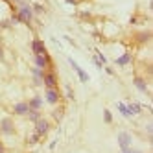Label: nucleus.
<instances>
[{
    "instance_id": "nucleus-11",
    "label": "nucleus",
    "mask_w": 153,
    "mask_h": 153,
    "mask_svg": "<svg viewBox=\"0 0 153 153\" xmlns=\"http://www.w3.org/2000/svg\"><path fill=\"white\" fill-rule=\"evenodd\" d=\"M41 103H42V102H41V98H35V100L31 102V107H33V109H39V107H41Z\"/></svg>"
},
{
    "instance_id": "nucleus-14",
    "label": "nucleus",
    "mask_w": 153,
    "mask_h": 153,
    "mask_svg": "<svg viewBox=\"0 0 153 153\" xmlns=\"http://www.w3.org/2000/svg\"><path fill=\"white\" fill-rule=\"evenodd\" d=\"M122 153H140V151H129V149H126V151H122Z\"/></svg>"
},
{
    "instance_id": "nucleus-5",
    "label": "nucleus",
    "mask_w": 153,
    "mask_h": 153,
    "mask_svg": "<svg viewBox=\"0 0 153 153\" xmlns=\"http://www.w3.org/2000/svg\"><path fill=\"white\" fill-rule=\"evenodd\" d=\"M30 111V105L28 103H17L15 105V113H19V114H26Z\"/></svg>"
},
{
    "instance_id": "nucleus-8",
    "label": "nucleus",
    "mask_w": 153,
    "mask_h": 153,
    "mask_svg": "<svg viewBox=\"0 0 153 153\" xmlns=\"http://www.w3.org/2000/svg\"><path fill=\"white\" fill-rule=\"evenodd\" d=\"M45 81H46V85H48V89H53V87H56V79H53V76H52V74L46 76Z\"/></svg>"
},
{
    "instance_id": "nucleus-10",
    "label": "nucleus",
    "mask_w": 153,
    "mask_h": 153,
    "mask_svg": "<svg viewBox=\"0 0 153 153\" xmlns=\"http://www.w3.org/2000/svg\"><path fill=\"white\" fill-rule=\"evenodd\" d=\"M129 59H131V56H129V53H126V56H124V57H120L116 63H118V65H126V63H129Z\"/></svg>"
},
{
    "instance_id": "nucleus-13",
    "label": "nucleus",
    "mask_w": 153,
    "mask_h": 153,
    "mask_svg": "<svg viewBox=\"0 0 153 153\" xmlns=\"http://www.w3.org/2000/svg\"><path fill=\"white\" fill-rule=\"evenodd\" d=\"M105 120H107V122H111V113H109V111H105Z\"/></svg>"
},
{
    "instance_id": "nucleus-4",
    "label": "nucleus",
    "mask_w": 153,
    "mask_h": 153,
    "mask_svg": "<svg viewBox=\"0 0 153 153\" xmlns=\"http://www.w3.org/2000/svg\"><path fill=\"white\" fill-rule=\"evenodd\" d=\"M48 131V124L45 122V120H39L37 122V135H45Z\"/></svg>"
},
{
    "instance_id": "nucleus-12",
    "label": "nucleus",
    "mask_w": 153,
    "mask_h": 153,
    "mask_svg": "<svg viewBox=\"0 0 153 153\" xmlns=\"http://www.w3.org/2000/svg\"><path fill=\"white\" fill-rule=\"evenodd\" d=\"M30 118H31V120H39V114H37V111H33V113H31V114H30Z\"/></svg>"
},
{
    "instance_id": "nucleus-7",
    "label": "nucleus",
    "mask_w": 153,
    "mask_h": 153,
    "mask_svg": "<svg viewBox=\"0 0 153 153\" xmlns=\"http://www.w3.org/2000/svg\"><path fill=\"white\" fill-rule=\"evenodd\" d=\"M2 127H4V131H6V133H9V131H13V124H11V120H4V122H2Z\"/></svg>"
},
{
    "instance_id": "nucleus-15",
    "label": "nucleus",
    "mask_w": 153,
    "mask_h": 153,
    "mask_svg": "<svg viewBox=\"0 0 153 153\" xmlns=\"http://www.w3.org/2000/svg\"><path fill=\"white\" fill-rule=\"evenodd\" d=\"M2 57H4V53H2V48H0V61H2Z\"/></svg>"
},
{
    "instance_id": "nucleus-1",
    "label": "nucleus",
    "mask_w": 153,
    "mask_h": 153,
    "mask_svg": "<svg viewBox=\"0 0 153 153\" xmlns=\"http://www.w3.org/2000/svg\"><path fill=\"white\" fill-rule=\"evenodd\" d=\"M118 142H120V148H122V151H126L131 144V137L127 133H120L118 135Z\"/></svg>"
},
{
    "instance_id": "nucleus-3",
    "label": "nucleus",
    "mask_w": 153,
    "mask_h": 153,
    "mask_svg": "<svg viewBox=\"0 0 153 153\" xmlns=\"http://www.w3.org/2000/svg\"><path fill=\"white\" fill-rule=\"evenodd\" d=\"M46 100H48L50 103H56V102L59 100V94L53 91V89H48V92H46Z\"/></svg>"
},
{
    "instance_id": "nucleus-6",
    "label": "nucleus",
    "mask_w": 153,
    "mask_h": 153,
    "mask_svg": "<svg viewBox=\"0 0 153 153\" xmlns=\"http://www.w3.org/2000/svg\"><path fill=\"white\" fill-rule=\"evenodd\" d=\"M31 19V11L28 7H22L20 9V20H30Z\"/></svg>"
},
{
    "instance_id": "nucleus-2",
    "label": "nucleus",
    "mask_w": 153,
    "mask_h": 153,
    "mask_svg": "<svg viewBox=\"0 0 153 153\" xmlns=\"http://www.w3.org/2000/svg\"><path fill=\"white\" fill-rule=\"evenodd\" d=\"M68 61H70V65H72V67H74V70L78 72V76H79V79H81V81H89V76H87V74H85V72L81 70V67H79V65L76 63L74 59H68Z\"/></svg>"
},
{
    "instance_id": "nucleus-9",
    "label": "nucleus",
    "mask_w": 153,
    "mask_h": 153,
    "mask_svg": "<svg viewBox=\"0 0 153 153\" xmlns=\"http://www.w3.org/2000/svg\"><path fill=\"white\" fill-rule=\"evenodd\" d=\"M135 85H137L138 91H146V83L142 81V79H135Z\"/></svg>"
},
{
    "instance_id": "nucleus-16",
    "label": "nucleus",
    "mask_w": 153,
    "mask_h": 153,
    "mask_svg": "<svg viewBox=\"0 0 153 153\" xmlns=\"http://www.w3.org/2000/svg\"><path fill=\"white\" fill-rule=\"evenodd\" d=\"M0 153H4V148H2V146H0Z\"/></svg>"
}]
</instances>
